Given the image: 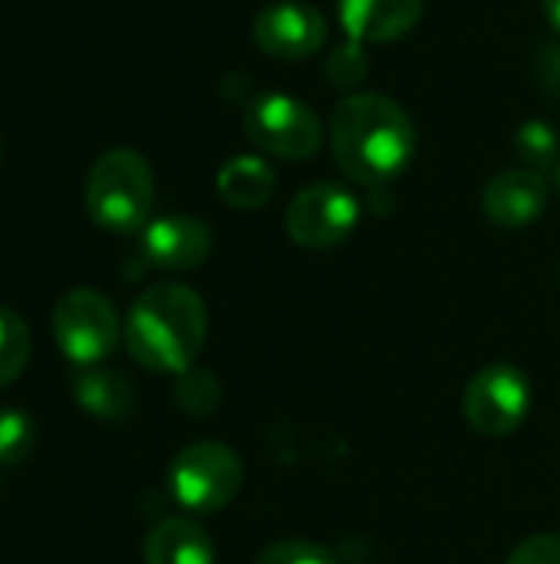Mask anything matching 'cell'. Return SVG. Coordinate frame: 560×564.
<instances>
[{
	"instance_id": "1",
	"label": "cell",
	"mask_w": 560,
	"mask_h": 564,
	"mask_svg": "<svg viewBox=\"0 0 560 564\" xmlns=\"http://www.w3.org/2000/svg\"><path fill=\"white\" fill-rule=\"evenodd\" d=\"M330 139L340 172L373 188L399 178L416 155V126L386 93L343 96L330 119Z\"/></svg>"
},
{
	"instance_id": "2",
	"label": "cell",
	"mask_w": 560,
	"mask_h": 564,
	"mask_svg": "<svg viewBox=\"0 0 560 564\" xmlns=\"http://www.w3.org/2000/svg\"><path fill=\"white\" fill-rule=\"evenodd\" d=\"M208 337V307L201 294L178 281L145 288L122 324V340L132 360L152 373H185L195 367Z\"/></svg>"
},
{
	"instance_id": "3",
	"label": "cell",
	"mask_w": 560,
	"mask_h": 564,
	"mask_svg": "<svg viewBox=\"0 0 560 564\" xmlns=\"http://www.w3.org/2000/svg\"><path fill=\"white\" fill-rule=\"evenodd\" d=\"M155 205V175L142 152L109 149L86 175V212L89 218L112 231L132 235L149 225Z\"/></svg>"
},
{
	"instance_id": "4",
	"label": "cell",
	"mask_w": 560,
	"mask_h": 564,
	"mask_svg": "<svg viewBox=\"0 0 560 564\" xmlns=\"http://www.w3.org/2000/svg\"><path fill=\"white\" fill-rule=\"evenodd\" d=\"M244 486V466L224 443L201 440L175 453L168 466V489L185 512L211 516L238 499Z\"/></svg>"
},
{
	"instance_id": "5",
	"label": "cell",
	"mask_w": 560,
	"mask_h": 564,
	"mask_svg": "<svg viewBox=\"0 0 560 564\" xmlns=\"http://www.w3.org/2000/svg\"><path fill=\"white\" fill-rule=\"evenodd\" d=\"M53 337L69 364L96 367L116 350L122 324L112 301L102 291L73 288L53 307Z\"/></svg>"
},
{
	"instance_id": "6",
	"label": "cell",
	"mask_w": 560,
	"mask_h": 564,
	"mask_svg": "<svg viewBox=\"0 0 560 564\" xmlns=\"http://www.w3.org/2000/svg\"><path fill=\"white\" fill-rule=\"evenodd\" d=\"M244 135L267 155L304 162L323 142L320 116L297 96L261 93L244 106Z\"/></svg>"
},
{
	"instance_id": "7",
	"label": "cell",
	"mask_w": 560,
	"mask_h": 564,
	"mask_svg": "<svg viewBox=\"0 0 560 564\" xmlns=\"http://www.w3.org/2000/svg\"><path fill=\"white\" fill-rule=\"evenodd\" d=\"M284 225L294 245L307 251H330L356 231L360 202L337 182H314L294 195Z\"/></svg>"
},
{
	"instance_id": "8",
	"label": "cell",
	"mask_w": 560,
	"mask_h": 564,
	"mask_svg": "<svg viewBox=\"0 0 560 564\" xmlns=\"http://www.w3.org/2000/svg\"><path fill=\"white\" fill-rule=\"evenodd\" d=\"M465 420L488 440L512 436L531 413V383L512 364H492L479 370L462 397Z\"/></svg>"
},
{
	"instance_id": "9",
	"label": "cell",
	"mask_w": 560,
	"mask_h": 564,
	"mask_svg": "<svg viewBox=\"0 0 560 564\" xmlns=\"http://www.w3.org/2000/svg\"><path fill=\"white\" fill-rule=\"evenodd\" d=\"M254 43L274 59H310L327 43V20L304 0H277L257 13Z\"/></svg>"
},
{
	"instance_id": "10",
	"label": "cell",
	"mask_w": 560,
	"mask_h": 564,
	"mask_svg": "<svg viewBox=\"0 0 560 564\" xmlns=\"http://www.w3.org/2000/svg\"><path fill=\"white\" fill-rule=\"evenodd\" d=\"M211 228L191 215H165L142 228V254L162 271H195L211 258Z\"/></svg>"
},
{
	"instance_id": "11",
	"label": "cell",
	"mask_w": 560,
	"mask_h": 564,
	"mask_svg": "<svg viewBox=\"0 0 560 564\" xmlns=\"http://www.w3.org/2000/svg\"><path fill=\"white\" fill-rule=\"evenodd\" d=\"M482 208L488 221L498 228H512V231L528 228L548 208V185L541 172H531V169L498 172L482 192Z\"/></svg>"
},
{
	"instance_id": "12",
	"label": "cell",
	"mask_w": 560,
	"mask_h": 564,
	"mask_svg": "<svg viewBox=\"0 0 560 564\" xmlns=\"http://www.w3.org/2000/svg\"><path fill=\"white\" fill-rule=\"evenodd\" d=\"M340 23L353 43H393L406 36L419 20L422 0H340Z\"/></svg>"
},
{
	"instance_id": "13",
	"label": "cell",
	"mask_w": 560,
	"mask_h": 564,
	"mask_svg": "<svg viewBox=\"0 0 560 564\" xmlns=\"http://www.w3.org/2000/svg\"><path fill=\"white\" fill-rule=\"evenodd\" d=\"M145 564H215L218 552L211 535L188 516L162 519L142 542Z\"/></svg>"
},
{
	"instance_id": "14",
	"label": "cell",
	"mask_w": 560,
	"mask_h": 564,
	"mask_svg": "<svg viewBox=\"0 0 560 564\" xmlns=\"http://www.w3.org/2000/svg\"><path fill=\"white\" fill-rule=\"evenodd\" d=\"M73 397L79 410L96 420H125L135 410V387L129 377L106 367H83L73 380Z\"/></svg>"
},
{
	"instance_id": "15",
	"label": "cell",
	"mask_w": 560,
	"mask_h": 564,
	"mask_svg": "<svg viewBox=\"0 0 560 564\" xmlns=\"http://www.w3.org/2000/svg\"><path fill=\"white\" fill-rule=\"evenodd\" d=\"M218 195L238 212H254L274 195V169L261 155H234L218 169Z\"/></svg>"
},
{
	"instance_id": "16",
	"label": "cell",
	"mask_w": 560,
	"mask_h": 564,
	"mask_svg": "<svg viewBox=\"0 0 560 564\" xmlns=\"http://www.w3.org/2000/svg\"><path fill=\"white\" fill-rule=\"evenodd\" d=\"M172 397H175L182 413H188V416H211L218 410V403H221V387H218V377L211 370L188 367L185 373L175 377Z\"/></svg>"
},
{
	"instance_id": "17",
	"label": "cell",
	"mask_w": 560,
	"mask_h": 564,
	"mask_svg": "<svg viewBox=\"0 0 560 564\" xmlns=\"http://www.w3.org/2000/svg\"><path fill=\"white\" fill-rule=\"evenodd\" d=\"M30 360V327L20 314L0 307V390L10 387Z\"/></svg>"
},
{
	"instance_id": "18",
	"label": "cell",
	"mask_w": 560,
	"mask_h": 564,
	"mask_svg": "<svg viewBox=\"0 0 560 564\" xmlns=\"http://www.w3.org/2000/svg\"><path fill=\"white\" fill-rule=\"evenodd\" d=\"M515 152H518V159H521L531 172L554 169L560 162V135L554 132L551 122H545V119H528V122H521V129L515 132Z\"/></svg>"
},
{
	"instance_id": "19",
	"label": "cell",
	"mask_w": 560,
	"mask_h": 564,
	"mask_svg": "<svg viewBox=\"0 0 560 564\" xmlns=\"http://www.w3.org/2000/svg\"><path fill=\"white\" fill-rule=\"evenodd\" d=\"M36 446V426L23 410H0V466H20Z\"/></svg>"
},
{
	"instance_id": "20",
	"label": "cell",
	"mask_w": 560,
	"mask_h": 564,
	"mask_svg": "<svg viewBox=\"0 0 560 564\" xmlns=\"http://www.w3.org/2000/svg\"><path fill=\"white\" fill-rule=\"evenodd\" d=\"M254 564H340L337 552L310 539H281L267 545Z\"/></svg>"
},
{
	"instance_id": "21",
	"label": "cell",
	"mask_w": 560,
	"mask_h": 564,
	"mask_svg": "<svg viewBox=\"0 0 560 564\" xmlns=\"http://www.w3.org/2000/svg\"><path fill=\"white\" fill-rule=\"evenodd\" d=\"M366 66H370V59H366V53L360 50V43H350V46H340V50L330 56L327 73H330V79H333L337 86H356V83L363 79Z\"/></svg>"
},
{
	"instance_id": "22",
	"label": "cell",
	"mask_w": 560,
	"mask_h": 564,
	"mask_svg": "<svg viewBox=\"0 0 560 564\" xmlns=\"http://www.w3.org/2000/svg\"><path fill=\"white\" fill-rule=\"evenodd\" d=\"M505 564H560V535L541 532V535L525 539Z\"/></svg>"
},
{
	"instance_id": "23",
	"label": "cell",
	"mask_w": 560,
	"mask_h": 564,
	"mask_svg": "<svg viewBox=\"0 0 560 564\" xmlns=\"http://www.w3.org/2000/svg\"><path fill=\"white\" fill-rule=\"evenodd\" d=\"M541 79L560 93V46H548V53L541 56Z\"/></svg>"
},
{
	"instance_id": "24",
	"label": "cell",
	"mask_w": 560,
	"mask_h": 564,
	"mask_svg": "<svg viewBox=\"0 0 560 564\" xmlns=\"http://www.w3.org/2000/svg\"><path fill=\"white\" fill-rule=\"evenodd\" d=\"M541 3H545L548 20L554 23V30H560V0H541Z\"/></svg>"
},
{
	"instance_id": "25",
	"label": "cell",
	"mask_w": 560,
	"mask_h": 564,
	"mask_svg": "<svg viewBox=\"0 0 560 564\" xmlns=\"http://www.w3.org/2000/svg\"><path fill=\"white\" fill-rule=\"evenodd\" d=\"M554 185H558V195H560V162L554 165Z\"/></svg>"
},
{
	"instance_id": "26",
	"label": "cell",
	"mask_w": 560,
	"mask_h": 564,
	"mask_svg": "<svg viewBox=\"0 0 560 564\" xmlns=\"http://www.w3.org/2000/svg\"><path fill=\"white\" fill-rule=\"evenodd\" d=\"M0 159H3V139H0Z\"/></svg>"
}]
</instances>
